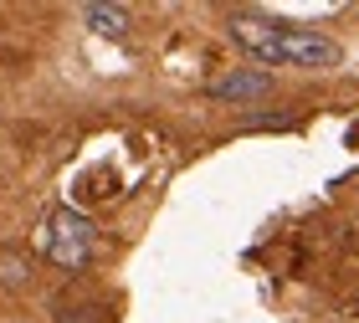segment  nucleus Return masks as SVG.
I'll return each instance as SVG.
<instances>
[{"mask_svg":"<svg viewBox=\"0 0 359 323\" xmlns=\"http://www.w3.org/2000/svg\"><path fill=\"white\" fill-rule=\"evenodd\" d=\"M57 323H103V303H83V308L67 303V308L57 313Z\"/></svg>","mask_w":359,"mask_h":323,"instance_id":"obj_6","label":"nucleus"},{"mask_svg":"<svg viewBox=\"0 0 359 323\" xmlns=\"http://www.w3.org/2000/svg\"><path fill=\"white\" fill-rule=\"evenodd\" d=\"M205 92H210L216 103H257V98H267V92H272V77H267V72H247V67H241V72L210 77Z\"/></svg>","mask_w":359,"mask_h":323,"instance_id":"obj_3","label":"nucleus"},{"mask_svg":"<svg viewBox=\"0 0 359 323\" xmlns=\"http://www.w3.org/2000/svg\"><path fill=\"white\" fill-rule=\"evenodd\" d=\"M83 21L97 31V36H128L134 11H128V6H83Z\"/></svg>","mask_w":359,"mask_h":323,"instance_id":"obj_4","label":"nucleus"},{"mask_svg":"<svg viewBox=\"0 0 359 323\" xmlns=\"http://www.w3.org/2000/svg\"><path fill=\"white\" fill-rule=\"evenodd\" d=\"M231 41L241 52H252L257 62L267 67H303V72H318V67H339L344 62V46L323 31H308V26H292V21H267V15H252L241 11L231 15Z\"/></svg>","mask_w":359,"mask_h":323,"instance_id":"obj_1","label":"nucleus"},{"mask_svg":"<svg viewBox=\"0 0 359 323\" xmlns=\"http://www.w3.org/2000/svg\"><path fill=\"white\" fill-rule=\"evenodd\" d=\"M31 282V256L15 247H0V293H21Z\"/></svg>","mask_w":359,"mask_h":323,"instance_id":"obj_5","label":"nucleus"},{"mask_svg":"<svg viewBox=\"0 0 359 323\" xmlns=\"http://www.w3.org/2000/svg\"><path fill=\"white\" fill-rule=\"evenodd\" d=\"M93 247H97V226L83 211H72V205L46 211V221H41V252H46V262H52V267L83 272L93 262Z\"/></svg>","mask_w":359,"mask_h":323,"instance_id":"obj_2","label":"nucleus"}]
</instances>
